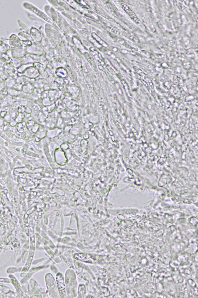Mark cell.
Listing matches in <instances>:
<instances>
[{
    "instance_id": "cell-1",
    "label": "cell",
    "mask_w": 198,
    "mask_h": 298,
    "mask_svg": "<svg viewBox=\"0 0 198 298\" xmlns=\"http://www.w3.org/2000/svg\"><path fill=\"white\" fill-rule=\"evenodd\" d=\"M122 7L125 9L124 10L126 11L127 13L129 14V16L134 20V21L135 23H139V20H138L137 16H136L135 14L126 5L123 4V6H122Z\"/></svg>"
}]
</instances>
